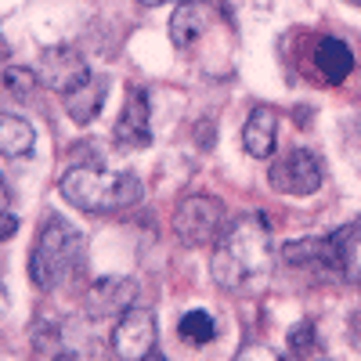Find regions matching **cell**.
I'll list each match as a JSON object with an SVG mask.
<instances>
[{
  "instance_id": "cell-1",
  "label": "cell",
  "mask_w": 361,
  "mask_h": 361,
  "mask_svg": "<svg viewBox=\"0 0 361 361\" xmlns=\"http://www.w3.org/2000/svg\"><path fill=\"white\" fill-rule=\"evenodd\" d=\"M209 275L228 293H253L271 275V231L264 217H238L221 231Z\"/></svg>"
},
{
  "instance_id": "cell-2",
  "label": "cell",
  "mask_w": 361,
  "mask_h": 361,
  "mask_svg": "<svg viewBox=\"0 0 361 361\" xmlns=\"http://www.w3.org/2000/svg\"><path fill=\"white\" fill-rule=\"evenodd\" d=\"M62 195L87 209V214H116V209H127L134 202H141V180L134 173H109L98 163H80L73 170L62 173L58 180Z\"/></svg>"
},
{
  "instance_id": "cell-3",
  "label": "cell",
  "mask_w": 361,
  "mask_h": 361,
  "mask_svg": "<svg viewBox=\"0 0 361 361\" xmlns=\"http://www.w3.org/2000/svg\"><path fill=\"white\" fill-rule=\"evenodd\" d=\"M76 257H80V231L62 214H47L37 231L33 253H29V279L40 289H51L73 271Z\"/></svg>"
},
{
  "instance_id": "cell-4",
  "label": "cell",
  "mask_w": 361,
  "mask_h": 361,
  "mask_svg": "<svg viewBox=\"0 0 361 361\" xmlns=\"http://www.w3.org/2000/svg\"><path fill=\"white\" fill-rule=\"evenodd\" d=\"M173 231L185 246L199 250L217 243L221 231H224V206L209 195H188L180 199L177 214H173Z\"/></svg>"
},
{
  "instance_id": "cell-5",
  "label": "cell",
  "mask_w": 361,
  "mask_h": 361,
  "mask_svg": "<svg viewBox=\"0 0 361 361\" xmlns=\"http://www.w3.org/2000/svg\"><path fill=\"white\" fill-rule=\"evenodd\" d=\"M267 185L279 195H314L322 188V163L307 148H293L267 170Z\"/></svg>"
},
{
  "instance_id": "cell-6",
  "label": "cell",
  "mask_w": 361,
  "mask_h": 361,
  "mask_svg": "<svg viewBox=\"0 0 361 361\" xmlns=\"http://www.w3.org/2000/svg\"><path fill=\"white\" fill-rule=\"evenodd\" d=\"M112 350L119 361H145L156 354V318L145 307H130L119 314L112 329Z\"/></svg>"
},
{
  "instance_id": "cell-7",
  "label": "cell",
  "mask_w": 361,
  "mask_h": 361,
  "mask_svg": "<svg viewBox=\"0 0 361 361\" xmlns=\"http://www.w3.org/2000/svg\"><path fill=\"white\" fill-rule=\"evenodd\" d=\"M40 80L58 90V94H69L73 87L87 83L90 80V69H87V58L76 51V47H47L44 58H40Z\"/></svg>"
},
{
  "instance_id": "cell-8",
  "label": "cell",
  "mask_w": 361,
  "mask_h": 361,
  "mask_svg": "<svg viewBox=\"0 0 361 361\" xmlns=\"http://www.w3.org/2000/svg\"><path fill=\"white\" fill-rule=\"evenodd\" d=\"M119 148H148L152 145V119H148V94L145 87H127V102L123 112L116 119V130H112Z\"/></svg>"
},
{
  "instance_id": "cell-9",
  "label": "cell",
  "mask_w": 361,
  "mask_h": 361,
  "mask_svg": "<svg viewBox=\"0 0 361 361\" xmlns=\"http://www.w3.org/2000/svg\"><path fill=\"white\" fill-rule=\"evenodd\" d=\"M243 148L253 159H271V156H275V148H279V112L271 105H257L246 116Z\"/></svg>"
},
{
  "instance_id": "cell-10",
  "label": "cell",
  "mask_w": 361,
  "mask_h": 361,
  "mask_svg": "<svg viewBox=\"0 0 361 361\" xmlns=\"http://www.w3.org/2000/svg\"><path fill=\"white\" fill-rule=\"evenodd\" d=\"M329 267L347 282H361V224H343L329 235Z\"/></svg>"
},
{
  "instance_id": "cell-11",
  "label": "cell",
  "mask_w": 361,
  "mask_h": 361,
  "mask_svg": "<svg viewBox=\"0 0 361 361\" xmlns=\"http://www.w3.org/2000/svg\"><path fill=\"white\" fill-rule=\"evenodd\" d=\"M134 296H137V282L134 279H98L90 286V314L109 318V314H123L134 307Z\"/></svg>"
},
{
  "instance_id": "cell-12",
  "label": "cell",
  "mask_w": 361,
  "mask_h": 361,
  "mask_svg": "<svg viewBox=\"0 0 361 361\" xmlns=\"http://www.w3.org/2000/svg\"><path fill=\"white\" fill-rule=\"evenodd\" d=\"M105 98H109V80H105V76H90L87 83L73 87L69 94H62L69 119H73V123H80V127L94 123V119L102 116V105H105Z\"/></svg>"
},
{
  "instance_id": "cell-13",
  "label": "cell",
  "mask_w": 361,
  "mask_h": 361,
  "mask_svg": "<svg viewBox=\"0 0 361 361\" xmlns=\"http://www.w3.org/2000/svg\"><path fill=\"white\" fill-rule=\"evenodd\" d=\"M314 69L322 73L329 87H340L354 73V51L340 37H322L314 44Z\"/></svg>"
},
{
  "instance_id": "cell-14",
  "label": "cell",
  "mask_w": 361,
  "mask_h": 361,
  "mask_svg": "<svg viewBox=\"0 0 361 361\" xmlns=\"http://www.w3.org/2000/svg\"><path fill=\"white\" fill-rule=\"evenodd\" d=\"M209 15H214V4H177L170 15L173 47H192L202 37V29L209 25Z\"/></svg>"
},
{
  "instance_id": "cell-15",
  "label": "cell",
  "mask_w": 361,
  "mask_h": 361,
  "mask_svg": "<svg viewBox=\"0 0 361 361\" xmlns=\"http://www.w3.org/2000/svg\"><path fill=\"white\" fill-rule=\"evenodd\" d=\"M33 123L22 116H11V112H0V156L4 159H22L33 152Z\"/></svg>"
},
{
  "instance_id": "cell-16",
  "label": "cell",
  "mask_w": 361,
  "mask_h": 361,
  "mask_svg": "<svg viewBox=\"0 0 361 361\" xmlns=\"http://www.w3.org/2000/svg\"><path fill=\"white\" fill-rule=\"evenodd\" d=\"M177 333H180V340H188V343H209L217 336V325H214V318H209L206 311H188L185 318L177 322Z\"/></svg>"
},
{
  "instance_id": "cell-17",
  "label": "cell",
  "mask_w": 361,
  "mask_h": 361,
  "mask_svg": "<svg viewBox=\"0 0 361 361\" xmlns=\"http://www.w3.org/2000/svg\"><path fill=\"white\" fill-rule=\"evenodd\" d=\"M37 83H40V76H37L33 69H25V66H8V69H4V90H8L11 98H18V102L33 98Z\"/></svg>"
},
{
  "instance_id": "cell-18",
  "label": "cell",
  "mask_w": 361,
  "mask_h": 361,
  "mask_svg": "<svg viewBox=\"0 0 361 361\" xmlns=\"http://www.w3.org/2000/svg\"><path fill=\"white\" fill-rule=\"evenodd\" d=\"M289 350L300 357V361H314V350H318V325L314 322H300L289 329Z\"/></svg>"
},
{
  "instance_id": "cell-19",
  "label": "cell",
  "mask_w": 361,
  "mask_h": 361,
  "mask_svg": "<svg viewBox=\"0 0 361 361\" xmlns=\"http://www.w3.org/2000/svg\"><path fill=\"white\" fill-rule=\"evenodd\" d=\"M235 361H286L279 350H271V347H264V343H250V347H243L238 350V357Z\"/></svg>"
},
{
  "instance_id": "cell-20",
  "label": "cell",
  "mask_w": 361,
  "mask_h": 361,
  "mask_svg": "<svg viewBox=\"0 0 361 361\" xmlns=\"http://www.w3.org/2000/svg\"><path fill=\"white\" fill-rule=\"evenodd\" d=\"M15 231H18V217H11V214H0V243H11Z\"/></svg>"
},
{
  "instance_id": "cell-21",
  "label": "cell",
  "mask_w": 361,
  "mask_h": 361,
  "mask_svg": "<svg viewBox=\"0 0 361 361\" xmlns=\"http://www.w3.org/2000/svg\"><path fill=\"white\" fill-rule=\"evenodd\" d=\"M8 202H11V195H8V185H4V177H0V214H8Z\"/></svg>"
},
{
  "instance_id": "cell-22",
  "label": "cell",
  "mask_w": 361,
  "mask_h": 361,
  "mask_svg": "<svg viewBox=\"0 0 361 361\" xmlns=\"http://www.w3.org/2000/svg\"><path fill=\"white\" fill-rule=\"evenodd\" d=\"M137 4H145V8H159V4H166V0H137Z\"/></svg>"
},
{
  "instance_id": "cell-23",
  "label": "cell",
  "mask_w": 361,
  "mask_h": 361,
  "mask_svg": "<svg viewBox=\"0 0 361 361\" xmlns=\"http://www.w3.org/2000/svg\"><path fill=\"white\" fill-rule=\"evenodd\" d=\"M4 58H8V44H4V37H0V66H4Z\"/></svg>"
},
{
  "instance_id": "cell-24",
  "label": "cell",
  "mask_w": 361,
  "mask_h": 361,
  "mask_svg": "<svg viewBox=\"0 0 361 361\" xmlns=\"http://www.w3.org/2000/svg\"><path fill=\"white\" fill-rule=\"evenodd\" d=\"M180 4H217V0H180Z\"/></svg>"
},
{
  "instance_id": "cell-25",
  "label": "cell",
  "mask_w": 361,
  "mask_h": 361,
  "mask_svg": "<svg viewBox=\"0 0 361 361\" xmlns=\"http://www.w3.org/2000/svg\"><path fill=\"white\" fill-rule=\"evenodd\" d=\"M145 361H163V357H159V354H148V357H145Z\"/></svg>"
},
{
  "instance_id": "cell-26",
  "label": "cell",
  "mask_w": 361,
  "mask_h": 361,
  "mask_svg": "<svg viewBox=\"0 0 361 361\" xmlns=\"http://www.w3.org/2000/svg\"><path fill=\"white\" fill-rule=\"evenodd\" d=\"M318 361H325V357H318Z\"/></svg>"
}]
</instances>
